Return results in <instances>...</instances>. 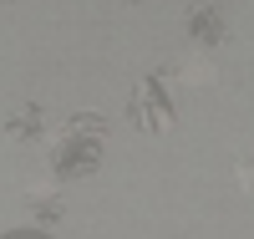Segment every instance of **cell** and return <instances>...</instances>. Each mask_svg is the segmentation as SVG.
Returning <instances> with one entry per match:
<instances>
[{
	"instance_id": "6da1fadb",
	"label": "cell",
	"mask_w": 254,
	"mask_h": 239,
	"mask_svg": "<svg viewBox=\"0 0 254 239\" xmlns=\"http://www.w3.org/2000/svg\"><path fill=\"white\" fill-rule=\"evenodd\" d=\"M188 31H193L198 41H219V5H203V10H188Z\"/></svg>"
},
{
	"instance_id": "7a4b0ae2",
	"label": "cell",
	"mask_w": 254,
	"mask_h": 239,
	"mask_svg": "<svg viewBox=\"0 0 254 239\" xmlns=\"http://www.w3.org/2000/svg\"><path fill=\"white\" fill-rule=\"evenodd\" d=\"M214 77H219V72H214V61H208V56H188L183 67H178V81H198V86H208Z\"/></svg>"
},
{
	"instance_id": "3957f363",
	"label": "cell",
	"mask_w": 254,
	"mask_h": 239,
	"mask_svg": "<svg viewBox=\"0 0 254 239\" xmlns=\"http://www.w3.org/2000/svg\"><path fill=\"white\" fill-rule=\"evenodd\" d=\"M36 127H41V112H36V107H20V112L5 122V133H15V138H31Z\"/></svg>"
},
{
	"instance_id": "277c9868",
	"label": "cell",
	"mask_w": 254,
	"mask_h": 239,
	"mask_svg": "<svg viewBox=\"0 0 254 239\" xmlns=\"http://www.w3.org/2000/svg\"><path fill=\"white\" fill-rule=\"evenodd\" d=\"M234 178L244 183V193H254V163H239V168H234Z\"/></svg>"
}]
</instances>
